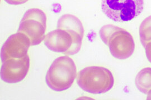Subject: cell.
<instances>
[{"mask_svg":"<svg viewBox=\"0 0 151 100\" xmlns=\"http://www.w3.org/2000/svg\"><path fill=\"white\" fill-rule=\"evenodd\" d=\"M99 34L115 58L125 60L133 55L135 43L131 34L127 30L113 25H107L101 28Z\"/></svg>","mask_w":151,"mask_h":100,"instance_id":"obj_1","label":"cell"},{"mask_svg":"<svg viewBox=\"0 0 151 100\" xmlns=\"http://www.w3.org/2000/svg\"><path fill=\"white\" fill-rule=\"evenodd\" d=\"M77 76V69L73 60L67 56L56 58L46 74L45 81L49 87L55 91L68 90Z\"/></svg>","mask_w":151,"mask_h":100,"instance_id":"obj_2","label":"cell"},{"mask_svg":"<svg viewBox=\"0 0 151 100\" xmlns=\"http://www.w3.org/2000/svg\"><path fill=\"white\" fill-rule=\"evenodd\" d=\"M77 83L81 89L87 92L101 94L113 88L114 79L108 69L101 66H90L78 72Z\"/></svg>","mask_w":151,"mask_h":100,"instance_id":"obj_3","label":"cell"},{"mask_svg":"<svg viewBox=\"0 0 151 100\" xmlns=\"http://www.w3.org/2000/svg\"><path fill=\"white\" fill-rule=\"evenodd\" d=\"M144 0H101L103 13L113 21L127 22L142 12Z\"/></svg>","mask_w":151,"mask_h":100,"instance_id":"obj_4","label":"cell"},{"mask_svg":"<svg viewBox=\"0 0 151 100\" xmlns=\"http://www.w3.org/2000/svg\"><path fill=\"white\" fill-rule=\"evenodd\" d=\"M46 28L47 16L44 12L39 9H31L24 15L17 32L27 35L31 46H35L44 40Z\"/></svg>","mask_w":151,"mask_h":100,"instance_id":"obj_5","label":"cell"},{"mask_svg":"<svg viewBox=\"0 0 151 100\" xmlns=\"http://www.w3.org/2000/svg\"><path fill=\"white\" fill-rule=\"evenodd\" d=\"M44 41L45 45L52 51L63 53L67 56L74 55L81 49L70 32L62 28L50 32Z\"/></svg>","mask_w":151,"mask_h":100,"instance_id":"obj_6","label":"cell"},{"mask_svg":"<svg viewBox=\"0 0 151 100\" xmlns=\"http://www.w3.org/2000/svg\"><path fill=\"white\" fill-rule=\"evenodd\" d=\"M30 58L26 55L22 58H11L2 62L1 78L8 84H16L25 79L29 70Z\"/></svg>","mask_w":151,"mask_h":100,"instance_id":"obj_7","label":"cell"},{"mask_svg":"<svg viewBox=\"0 0 151 100\" xmlns=\"http://www.w3.org/2000/svg\"><path fill=\"white\" fill-rule=\"evenodd\" d=\"M31 42L29 38L22 32L12 35L3 45L1 50L2 62L11 58H22L27 55Z\"/></svg>","mask_w":151,"mask_h":100,"instance_id":"obj_8","label":"cell"},{"mask_svg":"<svg viewBox=\"0 0 151 100\" xmlns=\"http://www.w3.org/2000/svg\"><path fill=\"white\" fill-rule=\"evenodd\" d=\"M57 28H62L70 32L76 42L81 48L84 35L83 25L78 18L70 14H65L61 16L57 22Z\"/></svg>","mask_w":151,"mask_h":100,"instance_id":"obj_9","label":"cell"},{"mask_svg":"<svg viewBox=\"0 0 151 100\" xmlns=\"http://www.w3.org/2000/svg\"><path fill=\"white\" fill-rule=\"evenodd\" d=\"M135 84L139 91L147 94L151 90V68L146 67L140 71L135 77Z\"/></svg>","mask_w":151,"mask_h":100,"instance_id":"obj_10","label":"cell"},{"mask_svg":"<svg viewBox=\"0 0 151 100\" xmlns=\"http://www.w3.org/2000/svg\"><path fill=\"white\" fill-rule=\"evenodd\" d=\"M140 42L143 47L151 41V16L146 18L139 27Z\"/></svg>","mask_w":151,"mask_h":100,"instance_id":"obj_11","label":"cell"},{"mask_svg":"<svg viewBox=\"0 0 151 100\" xmlns=\"http://www.w3.org/2000/svg\"><path fill=\"white\" fill-rule=\"evenodd\" d=\"M29 0H5L7 4L12 5H22L26 3Z\"/></svg>","mask_w":151,"mask_h":100,"instance_id":"obj_12","label":"cell"},{"mask_svg":"<svg viewBox=\"0 0 151 100\" xmlns=\"http://www.w3.org/2000/svg\"><path fill=\"white\" fill-rule=\"evenodd\" d=\"M145 50H146V54L147 58L148 60L151 63V41L148 42L146 45Z\"/></svg>","mask_w":151,"mask_h":100,"instance_id":"obj_13","label":"cell"},{"mask_svg":"<svg viewBox=\"0 0 151 100\" xmlns=\"http://www.w3.org/2000/svg\"><path fill=\"white\" fill-rule=\"evenodd\" d=\"M148 95H147V100H151V90L148 92Z\"/></svg>","mask_w":151,"mask_h":100,"instance_id":"obj_14","label":"cell"}]
</instances>
